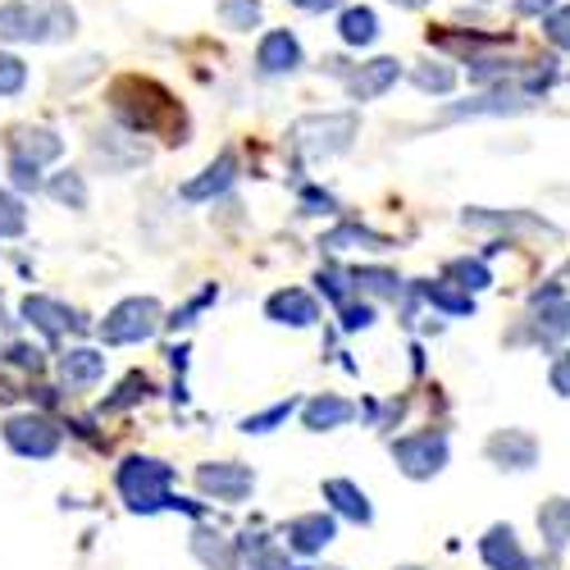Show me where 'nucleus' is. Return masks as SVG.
Returning a JSON list of instances; mask_svg holds the SVG:
<instances>
[{
    "instance_id": "1",
    "label": "nucleus",
    "mask_w": 570,
    "mask_h": 570,
    "mask_svg": "<svg viewBox=\"0 0 570 570\" xmlns=\"http://www.w3.org/2000/svg\"><path fill=\"white\" fill-rule=\"evenodd\" d=\"M110 106H115V115H119V124L128 132H156V137H169L174 141L187 128L183 106L169 97L160 82L137 78V73H128V78H119L110 87Z\"/></svg>"
},
{
    "instance_id": "2",
    "label": "nucleus",
    "mask_w": 570,
    "mask_h": 570,
    "mask_svg": "<svg viewBox=\"0 0 570 570\" xmlns=\"http://www.w3.org/2000/svg\"><path fill=\"white\" fill-rule=\"evenodd\" d=\"M73 28H78V14L65 0H6L0 6V41L46 46V41L73 37Z\"/></svg>"
},
{
    "instance_id": "3",
    "label": "nucleus",
    "mask_w": 570,
    "mask_h": 570,
    "mask_svg": "<svg viewBox=\"0 0 570 570\" xmlns=\"http://www.w3.org/2000/svg\"><path fill=\"white\" fill-rule=\"evenodd\" d=\"M361 119L352 110H338V115H306L288 128L293 147L306 156V160H328V156H343L352 147Z\"/></svg>"
},
{
    "instance_id": "4",
    "label": "nucleus",
    "mask_w": 570,
    "mask_h": 570,
    "mask_svg": "<svg viewBox=\"0 0 570 570\" xmlns=\"http://www.w3.org/2000/svg\"><path fill=\"white\" fill-rule=\"evenodd\" d=\"M115 484H119V493H124V502H128L132 511H160V507H174V493H169L174 470H169L165 461L132 456V461L119 465Z\"/></svg>"
},
{
    "instance_id": "5",
    "label": "nucleus",
    "mask_w": 570,
    "mask_h": 570,
    "mask_svg": "<svg viewBox=\"0 0 570 570\" xmlns=\"http://www.w3.org/2000/svg\"><path fill=\"white\" fill-rule=\"evenodd\" d=\"M160 324H165V320H160V302H156V297H128V302H119V306L106 315L101 338H106L110 347L147 343V338H156Z\"/></svg>"
},
{
    "instance_id": "6",
    "label": "nucleus",
    "mask_w": 570,
    "mask_h": 570,
    "mask_svg": "<svg viewBox=\"0 0 570 570\" xmlns=\"http://www.w3.org/2000/svg\"><path fill=\"white\" fill-rule=\"evenodd\" d=\"M393 461L402 465V474L411 480H434V474L448 465V434H406V439H393Z\"/></svg>"
},
{
    "instance_id": "7",
    "label": "nucleus",
    "mask_w": 570,
    "mask_h": 570,
    "mask_svg": "<svg viewBox=\"0 0 570 570\" xmlns=\"http://www.w3.org/2000/svg\"><path fill=\"white\" fill-rule=\"evenodd\" d=\"M6 443H10L19 456L46 461V456L60 448V430H56L51 420H41V415H14V420H6Z\"/></svg>"
},
{
    "instance_id": "8",
    "label": "nucleus",
    "mask_w": 570,
    "mask_h": 570,
    "mask_svg": "<svg viewBox=\"0 0 570 570\" xmlns=\"http://www.w3.org/2000/svg\"><path fill=\"white\" fill-rule=\"evenodd\" d=\"M197 489L206 498H219V502H243L252 489H256V474L247 465H237V461H210L197 470Z\"/></svg>"
},
{
    "instance_id": "9",
    "label": "nucleus",
    "mask_w": 570,
    "mask_h": 570,
    "mask_svg": "<svg viewBox=\"0 0 570 570\" xmlns=\"http://www.w3.org/2000/svg\"><path fill=\"white\" fill-rule=\"evenodd\" d=\"M256 69L265 78H283V73H297L302 69V41L288 28H274L261 37L256 46Z\"/></svg>"
},
{
    "instance_id": "10",
    "label": "nucleus",
    "mask_w": 570,
    "mask_h": 570,
    "mask_svg": "<svg viewBox=\"0 0 570 570\" xmlns=\"http://www.w3.org/2000/svg\"><path fill=\"white\" fill-rule=\"evenodd\" d=\"M397 78H402V60L379 56V60L361 65L356 73H347V97H352V101H379Z\"/></svg>"
},
{
    "instance_id": "11",
    "label": "nucleus",
    "mask_w": 570,
    "mask_h": 570,
    "mask_svg": "<svg viewBox=\"0 0 570 570\" xmlns=\"http://www.w3.org/2000/svg\"><path fill=\"white\" fill-rule=\"evenodd\" d=\"M334 534H338V525H334V515H324V511L297 515L293 525L283 530V539H288V548H293V552H302V557H315V552H324L328 543H334Z\"/></svg>"
},
{
    "instance_id": "12",
    "label": "nucleus",
    "mask_w": 570,
    "mask_h": 570,
    "mask_svg": "<svg viewBox=\"0 0 570 570\" xmlns=\"http://www.w3.org/2000/svg\"><path fill=\"white\" fill-rule=\"evenodd\" d=\"M484 452H489V461L502 465V470H530V465L539 461V443H534L525 430H498Z\"/></svg>"
},
{
    "instance_id": "13",
    "label": "nucleus",
    "mask_w": 570,
    "mask_h": 570,
    "mask_svg": "<svg viewBox=\"0 0 570 570\" xmlns=\"http://www.w3.org/2000/svg\"><path fill=\"white\" fill-rule=\"evenodd\" d=\"M480 557L489 570H525V548H520L515 530L511 525H493L484 539H480Z\"/></svg>"
},
{
    "instance_id": "14",
    "label": "nucleus",
    "mask_w": 570,
    "mask_h": 570,
    "mask_svg": "<svg viewBox=\"0 0 570 570\" xmlns=\"http://www.w3.org/2000/svg\"><path fill=\"white\" fill-rule=\"evenodd\" d=\"M10 156H23L32 165H51L65 156V137L51 128H14L10 137Z\"/></svg>"
},
{
    "instance_id": "15",
    "label": "nucleus",
    "mask_w": 570,
    "mask_h": 570,
    "mask_svg": "<svg viewBox=\"0 0 570 570\" xmlns=\"http://www.w3.org/2000/svg\"><path fill=\"white\" fill-rule=\"evenodd\" d=\"M265 315H269L274 324L311 328V324L320 320V306H315V297H311V293H302V288H283V293H274V297L265 302Z\"/></svg>"
},
{
    "instance_id": "16",
    "label": "nucleus",
    "mask_w": 570,
    "mask_h": 570,
    "mask_svg": "<svg viewBox=\"0 0 570 570\" xmlns=\"http://www.w3.org/2000/svg\"><path fill=\"white\" fill-rule=\"evenodd\" d=\"M237 178V160H233V151H224L210 169H202V178H193V183H183V202H210V197H219L224 187Z\"/></svg>"
},
{
    "instance_id": "17",
    "label": "nucleus",
    "mask_w": 570,
    "mask_h": 570,
    "mask_svg": "<svg viewBox=\"0 0 570 570\" xmlns=\"http://www.w3.org/2000/svg\"><path fill=\"white\" fill-rule=\"evenodd\" d=\"M23 320H28V324H37L46 338H60L69 324H78V320H73V311H69V306H60L56 297H23Z\"/></svg>"
},
{
    "instance_id": "18",
    "label": "nucleus",
    "mask_w": 570,
    "mask_h": 570,
    "mask_svg": "<svg viewBox=\"0 0 570 570\" xmlns=\"http://www.w3.org/2000/svg\"><path fill=\"white\" fill-rule=\"evenodd\" d=\"M461 224H465V228H530V233H552L548 219L525 215V210H507V215H502V210H465Z\"/></svg>"
},
{
    "instance_id": "19",
    "label": "nucleus",
    "mask_w": 570,
    "mask_h": 570,
    "mask_svg": "<svg viewBox=\"0 0 570 570\" xmlns=\"http://www.w3.org/2000/svg\"><path fill=\"white\" fill-rule=\"evenodd\" d=\"M324 502H334V511L347 515V520H356V525H370V520H374L370 498H365L352 480H328V484H324Z\"/></svg>"
},
{
    "instance_id": "20",
    "label": "nucleus",
    "mask_w": 570,
    "mask_h": 570,
    "mask_svg": "<svg viewBox=\"0 0 570 570\" xmlns=\"http://www.w3.org/2000/svg\"><path fill=\"white\" fill-rule=\"evenodd\" d=\"M60 374H65V384L69 389H91L97 379L106 374V356L101 352H91V347H78L60 361Z\"/></svg>"
},
{
    "instance_id": "21",
    "label": "nucleus",
    "mask_w": 570,
    "mask_h": 570,
    "mask_svg": "<svg viewBox=\"0 0 570 570\" xmlns=\"http://www.w3.org/2000/svg\"><path fill=\"white\" fill-rule=\"evenodd\" d=\"M352 415H356V406H352V402H343V397H315V402H306V406H302L306 430H315V434L338 430V424H347Z\"/></svg>"
},
{
    "instance_id": "22",
    "label": "nucleus",
    "mask_w": 570,
    "mask_h": 570,
    "mask_svg": "<svg viewBox=\"0 0 570 570\" xmlns=\"http://www.w3.org/2000/svg\"><path fill=\"white\" fill-rule=\"evenodd\" d=\"M420 297L430 306H439V311H448V315H474V293L461 288V283H448V278L420 283Z\"/></svg>"
},
{
    "instance_id": "23",
    "label": "nucleus",
    "mask_w": 570,
    "mask_h": 570,
    "mask_svg": "<svg viewBox=\"0 0 570 570\" xmlns=\"http://www.w3.org/2000/svg\"><path fill=\"white\" fill-rule=\"evenodd\" d=\"M320 247L324 252H347V247H370V252H389V237H379L361 224H338V228H328L320 237Z\"/></svg>"
},
{
    "instance_id": "24",
    "label": "nucleus",
    "mask_w": 570,
    "mask_h": 570,
    "mask_svg": "<svg viewBox=\"0 0 570 570\" xmlns=\"http://www.w3.org/2000/svg\"><path fill=\"white\" fill-rule=\"evenodd\" d=\"M338 37H343V46H370V41L379 37L374 10H370V6H347V10L338 14Z\"/></svg>"
},
{
    "instance_id": "25",
    "label": "nucleus",
    "mask_w": 570,
    "mask_h": 570,
    "mask_svg": "<svg viewBox=\"0 0 570 570\" xmlns=\"http://www.w3.org/2000/svg\"><path fill=\"white\" fill-rule=\"evenodd\" d=\"M539 530H543L548 548H557V552L570 543V498H552V502H543V511H539Z\"/></svg>"
},
{
    "instance_id": "26",
    "label": "nucleus",
    "mask_w": 570,
    "mask_h": 570,
    "mask_svg": "<svg viewBox=\"0 0 570 570\" xmlns=\"http://www.w3.org/2000/svg\"><path fill=\"white\" fill-rule=\"evenodd\" d=\"M193 552H197L210 570H237V548H233L224 534H206V530H197Z\"/></svg>"
},
{
    "instance_id": "27",
    "label": "nucleus",
    "mask_w": 570,
    "mask_h": 570,
    "mask_svg": "<svg viewBox=\"0 0 570 570\" xmlns=\"http://www.w3.org/2000/svg\"><path fill=\"white\" fill-rule=\"evenodd\" d=\"M219 23L233 32H252L261 23V0H219Z\"/></svg>"
},
{
    "instance_id": "28",
    "label": "nucleus",
    "mask_w": 570,
    "mask_h": 570,
    "mask_svg": "<svg viewBox=\"0 0 570 570\" xmlns=\"http://www.w3.org/2000/svg\"><path fill=\"white\" fill-rule=\"evenodd\" d=\"M356 293H374V297H397L402 293V278L393 269H352Z\"/></svg>"
},
{
    "instance_id": "29",
    "label": "nucleus",
    "mask_w": 570,
    "mask_h": 570,
    "mask_svg": "<svg viewBox=\"0 0 570 570\" xmlns=\"http://www.w3.org/2000/svg\"><path fill=\"white\" fill-rule=\"evenodd\" d=\"M46 193H51L60 206H73V210H87V183H82V174H56L51 183H46Z\"/></svg>"
},
{
    "instance_id": "30",
    "label": "nucleus",
    "mask_w": 570,
    "mask_h": 570,
    "mask_svg": "<svg viewBox=\"0 0 570 570\" xmlns=\"http://www.w3.org/2000/svg\"><path fill=\"white\" fill-rule=\"evenodd\" d=\"M411 82L420 87V91H434V97H448V91L456 87V69L452 65H420L415 73H411Z\"/></svg>"
},
{
    "instance_id": "31",
    "label": "nucleus",
    "mask_w": 570,
    "mask_h": 570,
    "mask_svg": "<svg viewBox=\"0 0 570 570\" xmlns=\"http://www.w3.org/2000/svg\"><path fill=\"white\" fill-rule=\"evenodd\" d=\"M448 274L461 283V288H470V293H484L489 283H493V274H489V265H484V261H452V265H448Z\"/></svg>"
},
{
    "instance_id": "32",
    "label": "nucleus",
    "mask_w": 570,
    "mask_h": 570,
    "mask_svg": "<svg viewBox=\"0 0 570 570\" xmlns=\"http://www.w3.org/2000/svg\"><path fill=\"white\" fill-rule=\"evenodd\" d=\"M28 87V65L10 51H0V97H19Z\"/></svg>"
},
{
    "instance_id": "33",
    "label": "nucleus",
    "mask_w": 570,
    "mask_h": 570,
    "mask_svg": "<svg viewBox=\"0 0 570 570\" xmlns=\"http://www.w3.org/2000/svg\"><path fill=\"white\" fill-rule=\"evenodd\" d=\"M23 228H28V210H23V202L10 197V193H0V237H19Z\"/></svg>"
},
{
    "instance_id": "34",
    "label": "nucleus",
    "mask_w": 570,
    "mask_h": 570,
    "mask_svg": "<svg viewBox=\"0 0 570 570\" xmlns=\"http://www.w3.org/2000/svg\"><path fill=\"white\" fill-rule=\"evenodd\" d=\"M293 411H297V402L288 397V402H278V406H269L265 415H247V420H243V434H269V430H274V424H283V420H288V415H293Z\"/></svg>"
},
{
    "instance_id": "35",
    "label": "nucleus",
    "mask_w": 570,
    "mask_h": 570,
    "mask_svg": "<svg viewBox=\"0 0 570 570\" xmlns=\"http://www.w3.org/2000/svg\"><path fill=\"white\" fill-rule=\"evenodd\" d=\"M543 32L552 46H561V51H570V6H557L548 19H543Z\"/></svg>"
},
{
    "instance_id": "36",
    "label": "nucleus",
    "mask_w": 570,
    "mask_h": 570,
    "mask_svg": "<svg viewBox=\"0 0 570 570\" xmlns=\"http://www.w3.org/2000/svg\"><path fill=\"white\" fill-rule=\"evenodd\" d=\"M320 288L328 293V302H338V306H347V283H352V274H343V269H320Z\"/></svg>"
},
{
    "instance_id": "37",
    "label": "nucleus",
    "mask_w": 570,
    "mask_h": 570,
    "mask_svg": "<svg viewBox=\"0 0 570 570\" xmlns=\"http://www.w3.org/2000/svg\"><path fill=\"white\" fill-rule=\"evenodd\" d=\"M10 178H14V187H23V193H28V187L37 193V187H41V165H32L23 156H10Z\"/></svg>"
},
{
    "instance_id": "38",
    "label": "nucleus",
    "mask_w": 570,
    "mask_h": 570,
    "mask_svg": "<svg viewBox=\"0 0 570 570\" xmlns=\"http://www.w3.org/2000/svg\"><path fill=\"white\" fill-rule=\"evenodd\" d=\"M370 324H374V306L370 302H361V306L347 302L343 306V328H347V334H356V328H370Z\"/></svg>"
},
{
    "instance_id": "39",
    "label": "nucleus",
    "mask_w": 570,
    "mask_h": 570,
    "mask_svg": "<svg viewBox=\"0 0 570 570\" xmlns=\"http://www.w3.org/2000/svg\"><path fill=\"white\" fill-rule=\"evenodd\" d=\"M147 393H151V384H147L141 374H132L128 384L119 389V397H110V411H119V406H128V402H137V397H147Z\"/></svg>"
},
{
    "instance_id": "40",
    "label": "nucleus",
    "mask_w": 570,
    "mask_h": 570,
    "mask_svg": "<svg viewBox=\"0 0 570 570\" xmlns=\"http://www.w3.org/2000/svg\"><path fill=\"white\" fill-rule=\"evenodd\" d=\"M328 210H334V197L320 193V187H306L302 193V215H328Z\"/></svg>"
},
{
    "instance_id": "41",
    "label": "nucleus",
    "mask_w": 570,
    "mask_h": 570,
    "mask_svg": "<svg viewBox=\"0 0 570 570\" xmlns=\"http://www.w3.org/2000/svg\"><path fill=\"white\" fill-rule=\"evenodd\" d=\"M552 393H561V397H570V352H561L557 361H552Z\"/></svg>"
},
{
    "instance_id": "42",
    "label": "nucleus",
    "mask_w": 570,
    "mask_h": 570,
    "mask_svg": "<svg viewBox=\"0 0 570 570\" xmlns=\"http://www.w3.org/2000/svg\"><path fill=\"white\" fill-rule=\"evenodd\" d=\"M520 19H548L552 10H557V0H515L511 6Z\"/></svg>"
},
{
    "instance_id": "43",
    "label": "nucleus",
    "mask_w": 570,
    "mask_h": 570,
    "mask_svg": "<svg viewBox=\"0 0 570 570\" xmlns=\"http://www.w3.org/2000/svg\"><path fill=\"white\" fill-rule=\"evenodd\" d=\"M10 361L23 365V370H37V365H41V352H37V347H10Z\"/></svg>"
},
{
    "instance_id": "44",
    "label": "nucleus",
    "mask_w": 570,
    "mask_h": 570,
    "mask_svg": "<svg viewBox=\"0 0 570 570\" xmlns=\"http://www.w3.org/2000/svg\"><path fill=\"white\" fill-rule=\"evenodd\" d=\"M297 10H306V14H324V10H338L343 0H293Z\"/></svg>"
},
{
    "instance_id": "45",
    "label": "nucleus",
    "mask_w": 570,
    "mask_h": 570,
    "mask_svg": "<svg viewBox=\"0 0 570 570\" xmlns=\"http://www.w3.org/2000/svg\"><path fill=\"white\" fill-rule=\"evenodd\" d=\"M393 6H397V10H424L430 0H393Z\"/></svg>"
},
{
    "instance_id": "46",
    "label": "nucleus",
    "mask_w": 570,
    "mask_h": 570,
    "mask_svg": "<svg viewBox=\"0 0 570 570\" xmlns=\"http://www.w3.org/2000/svg\"><path fill=\"white\" fill-rule=\"evenodd\" d=\"M6 334H10V320H6V315H0V338H6Z\"/></svg>"
},
{
    "instance_id": "47",
    "label": "nucleus",
    "mask_w": 570,
    "mask_h": 570,
    "mask_svg": "<svg viewBox=\"0 0 570 570\" xmlns=\"http://www.w3.org/2000/svg\"><path fill=\"white\" fill-rule=\"evenodd\" d=\"M402 570H420V566H402Z\"/></svg>"
}]
</instances>
